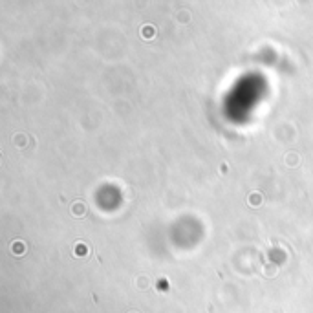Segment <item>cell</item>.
Listing matches in <instances>:
<instances>
[{
    "label": "cell",
    "instance_id": "1",
    "mask_svg": "<svg viewBox=\"0 0 313 313\" xmlns=\"http://www.w3.org/2000/svg\"><path fill=\"white\" fill-rule=\"evenodd\" d=\"M258 198H260L258 194H253V196H251V203H253V205H258V203H260V200H258Z\"/></svg>",
    "mask_w": 313,
    "mask_h": 313
}]
</instances>
